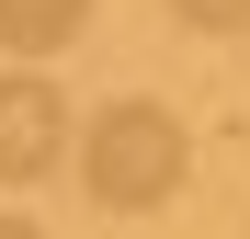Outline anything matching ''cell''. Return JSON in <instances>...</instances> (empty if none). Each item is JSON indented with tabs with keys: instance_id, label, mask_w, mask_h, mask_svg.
Segmentation results:
<instances>
[{
	"instance_id": "5b68a950",
	"label": "cell",
	"mask_w": 250,
	"mask_h": 239,
	"mask_svg": "<svg viewBox=\"0 0 250 239\" xmlns=\"http://www.w3.org/2000/svg\"><path fill=\"white\" fill-rule=\"evenodd\" d=\"M0 239H46V228H34V217H0Z\"/></svg>"
},
{
	"instance_id": "7a4b0ae2",
	"label": "cell",
	"mask_w": 250,
	"mask_h": 239,
	"mask_svg": "<svg viewBox=\"0 0 250 239\" xmlns=\"http://www.w3.org/2000/svg\"><path fill=\"white\" fill-rule=\"evenodd\" d=\"M80 148V126H68V103H57V80H0V182H46L57 159Z\"/></svg>"
},
{
	"instance_id": "3957f363",
	"label": "cell",
	"mask_w": 250,
	"mask_h": 239,
	"mask_svg": "<svg viewBox=\"0 0 250 239\" xmlns=\"http://www.w3.org/2000/svg\"><path fill=\"white\" fill-rule=\"evenodd\" d=\"M80 23H91V0H0V46L12 57H57Z\"/></svg>"
},
{
	"instance_id": "277c9868",
	"label": "cell",
	"mask_w": 250,
	"mask_h": 239,
	"mask_svg": "<svg viewBox=\"0 0 250 239\" xmlns=\"http://www.w3.org/2000/svg\"><path fill=\"white\" fill-rule=\"evenodd\" d=\"M171 12H182L193 34H239V23H250V0H171Z\"/></svg>"
},
{
	"instance_id": "6da1fadb",
	"label": "cell",
	"mask_w": 250,
	"mask_h": 239,
	"mask_svg": "<svg viewBox=\"0 0 250 239\" xmlns=\"http://www.w3.org/2000/svg\"><path fill=\"white\" fill-rule=\"evenodd\" d=\"M182 171H193V137H182V114H159V103H103L91 137H80V182H91V205H114V217L171 205Z\"/></svg>"
}]
</instances>
